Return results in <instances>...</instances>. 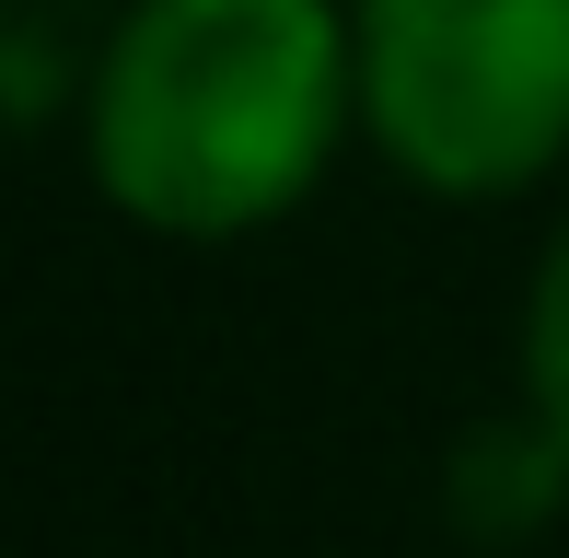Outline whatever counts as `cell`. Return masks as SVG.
<instances>
[{
    "mask_svg": "<svg viewBox=\"0 0 569 558\" xmlns=\"http://www.w3.org/2000/svg\"><path fill=\"white\" fill-rule=\"evenodd\" d=\"M442 512L465 547H523L569 512V430L511 408V419H477L465 442L442 454Z\"/></svg>",
    "mask_w": 569,
    "mask_h": 558,
    "instance_id": "3957f363",
    "label": "cell"
},
{
    "mask_svg": "<svg viewBox=\"0 0 569 558\" xmlns=\"http://www.w3.org/2000/svg\"><path fill=\"white\" fill-rule=\"evenodd\" d=\"M511 361H523V408L569 430V221L547 233V257H535V291H523V338H511Z\"/></svg>",
    "mask_w": 569,
    "mask_h": 558,
    "instance_id": "5b68a950",
    "label": "cell"
},
{
    "mask_svg": "<svg viewBox=\"0 0 569 558\" xmlns=\"http://www.w3.org/2000/svg\"><path fill=\"white\" fill-rule=\"evenodd\" d=\"M70 82H93V59H70L59 0H12V12H0V117H12L23 140H47L70 117Z\"/></svg>",
    "mask_w": 569,
    "mask_h": 558,
    "instance_id": "277c9868",
    "label": "cell"
},
{
    "mask_svg": "<svg viewBox=\"0 0 569 558\" xmlns=\"http://www.w3.org/2000/svg\"><path fill=\"white\" fill-rule=\"evenodd\" d=\"M360 129L430 198H523L569 163V0H349Z\"/></svg>",
    "mask_w": 569,
    "mask_h": 558,
    "instance_id": "7a4b0ae2",
    "label": "cell"
},
{
    "mask_svg": "<svg viewBox=\"0 0 569 558\" xmlns=\"http://www.w3.org/2000/svg\"><path fill=\"white\" fill-rule=\"evenodd\" d=\"M360 129L338 0H128L82 82V163L151 245H244L326 187Z\"/></svg>",
    "mask_w": 569,
    "mask_h": 558,
    "instance_id": "6da1fadb",
    "label": "cell"
}]
</instances>
